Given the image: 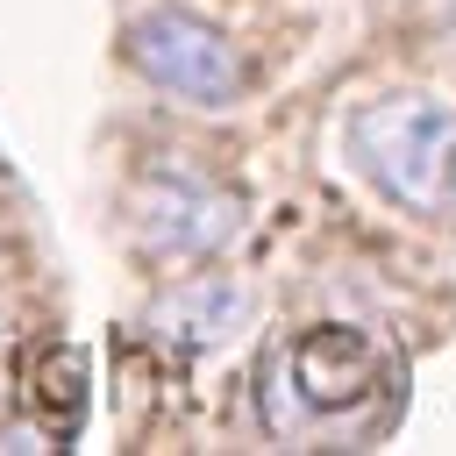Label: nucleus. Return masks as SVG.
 I'll use <instances>...</instances> for the list:
<instances>
[{"label": "nucleus", "instance_id": "nucleus-1", "mask_svg": "<svg viewBox=\"0 0 456 456\" xmlns=\"http://www.w3.org/2000/svg\"><path fill=\"white\" fill-rule=\"evenodd\" d=\"M342 150L385 200H399L413 214H435L442 192H449V171H456V107L442 93L363 100L342 128Z\"/></svg>", "mask_w": 456, "mask_h": 456}, {"label": "nucleus", "instance_id": "nucleus-2", "mask_svg": "<svg viewBox=\"0 0 456 456\" xmlns=\"http://www.w3.org/2000/svg\"><path fill=\"white\" fill-rule=\"evenodd\" d=\"M264 413L271 428H299V420H321V413H349L378 392L385 378V349L356 328H306L292 349H278L264 363Z\"/></svg>", "mask_w": 456, "mask_h": 456}, {"label": "nucleus", "instance_id": "nucleus-3", "mask_svg": "<svg viewBox=\"0 0 456 456\" xmlns=\"http://www.w3.org/2000/svg\"><path fill=\"white\" fill-rule=\"evenodd\" d=\"M128 64H135L157 93H171V100H185V107H242V93H249L242 50H235L214 21L185 14V7H150V14H135V21H128Z\"/></svg>", "mask_w": 456, "mask_h": 456}, {"label": "nucleus", "instance_id": "nucleus-4", "mask_svg": "<svg viewBox=\"0 0 456 456\" xmlns=\"http://www.w3.org/2000/svg\"><path fill=\"white\" fill-rule=\"evenodd\" d=\"M135 235L157 256H214L242 235V200L207 178H157L135 200Z\"/></svg>", "mask_w": 456, "mask_h": 456}, {"label": "nucleus", "instance_id": "nucleus-5", "mask_svg": "<svg viewBox=\"0 0 456 456\" xmlns=\"http://www.w3.org/2000/svg\"><path fill=\"white\" fill-rule=\"evenodd\" d=\"M249 321V292L235 278H200L185 292H171V306L157 314V335H171L178 349H214Z\"/></svg>", "mask_w": 456, "mask_h": 456}, {"label": "nucleus", "instance_id": "nucleus-6", "mask_svg": "<svg viewBox=\"0 0 456 456\" xmlns=\"http://www.w3.org/2000/svg\"><path fill=\"white\" fill-rule=\"evenodd\" d=\"M36 406H43V420L57 435H78V420H86V349L57 342L36 363Z\"/></svg>", "mask_w": 456, "mask_h": 456}]
</instances>
